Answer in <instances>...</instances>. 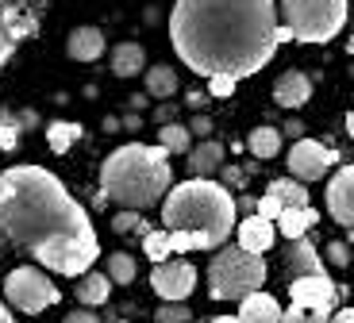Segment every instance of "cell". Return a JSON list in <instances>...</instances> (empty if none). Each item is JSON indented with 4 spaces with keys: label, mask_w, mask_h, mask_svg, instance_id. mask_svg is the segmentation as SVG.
Instances as JSON below:
<instances>
[{
    "label": "cell",
    "mask_w": 354,
    "mask_h": 323,
    "mask_svg": "<svg viewBox=\"0 0 354 323\" xmlns=\"http://www.w3.org/2000/svg\"><path fill=\"white\" fill-rule=\"evenodd\" d=\"M19 120H12V116H0V150H16L19 147Z\"/></svg>",
    "instance_id": "32"
},
{
    "label": "cell",
    "mask_w": 354,
    "mask_h": 323,
    "mask_svg": "<svg viewBox=\"0 0 354 323\" xmlns=\"http://www.w3.org/2000/svg\"><path fill=\"white\" fill-rule=\"evenodd\" d=\"M277 24L297 43H331L346 24V0H277Z\"/></svg>",
    "instance_id": "6"
},
{
    "label": "cell",
    "mask_w": 354,
    "mask_h": 323,
    "mask_svg": "<svg viewBox=\"0 0 354 323\" xmlns=\"http://www.w3.org/2000/svg\"><path fill=\"white\" fill-rule=\"evenodd\" d=\"M247 150L258 158V162L274 158L277 150H281V131H277V127H254V131L247 135Z\"/></svg>",
    "instance_id": "23"
},
{
    "label": "cell",
    "mask_w": 354,
    "mask_h": 323,
    "mask_svg": "<svg viewBox=\"0 0 354 323\" xmlns=\"http://www.w3.org/2000/svg\"><path fill=\"white\" fill-rule=\"evenodd\" d=\"M0 323H16V320H12V312H8V304H0Z\"/></svg>",
    "instance_id": "42"
},
{
    "label": "cell",
    "mask_w": 354,
    "mask_h": 323,
    "mask_svg": "<svg viewBox=\"0 0 354 323\" xmlns=\"http://www.w3.org/2000/svg\"><path fill=\"white\" fill-rule=\"evenodd\" d=\"M204 104H208V93H201V89H196V93H189V108H196V112H201Z\"/></svg>",
    "instance_id": "40"
},
{
    "label": "cell",
    "mask_w": 354,
    "mask_h": 323,
    "mask_svg": "<svg viewBox=\"0 0 354 323\" xmlns=\"http://www.w3.org/2000/svg\"><path fill=\"white\" fill-rule=\"evenodd\" d=\"M235 85H239V81L227 77V73H212V77H208V96H231Z\"/></svg>",
    "instance_id": "34"
},
{
    "label": "cell",
    "mask_w": 354,
    "mask_h": 323,
    "mask_svg": "<svg viewBox=\"0 0 354 323\" xmlns=\"http://www.w3.org/2000/svg\"><path fill=\"white\" fill-rule=\"evenodd\" d=\"M43 0H0V70L8 66L19 43L39 35V12Z\"/></svg>",
    "instance_id": "8"
},
{
    "label": "cell",
    "mask_w": 354,
    "mask_h": 323,
    "mask_svg": "<svg viewBox=\"0 0 354 323\" xmlns=\"http://www.w3.org/2000/svg\"><path fill=\"white\" fill-rule=\"evenodd\" d=\"M142 77H147V93L158 100H169L177 93V73L169 66H151V70H142Z\"/></svg>",
    "instance_id": "25"
},
{
    "label": "cell",
    "mask_w": 354,
    "mask_h": 323,
    "mask_svg": "<svg viewBox=\"0 0 354 323\" xmlns=\"http://www.w3.org/2000/svg\"><path fill=\"white\" fill-rule=\"evenodd\" d=\"M151 288L166 300V304L189 300V293L196 288V270L185 262V258H166V262H158L151 270Z\"/></svg>",
    "instance_id": "11"
},
{
    "label": "cell",
    "mask_w": 354,
    "mask_h": 323,
    "mask_svg": "<svg viewBox=\"0 0 354 323\" xmlns=\"http://www.w3.org/2000/svg\"><path fill=\"white\" fill-rule=\"evenodd\" d=\"M277 323H316V320H312V312H304V308L289 304V308H281V315H277Z\"/></svg>",
    "instance_id": "36"
},
{
    "label": "cell",
    "mask_w": 354,
    "mask_h": 323,
    "mask_svg": "<svg viewBox=\"0 0 354 323\" xmlns=\"http://www.w3.org/2000/svg\"><path fill=\"white\" fill-rule=\"evenodd\" d=\"M285 131H289L292 139H301V135H304V123H301V120H289V123H285Z\"/></svg>",
    "instance_id": "41"
},
{
    "label": "cell",
    "mask_w": 354,
    "mask_h": 323,
    "mask_svg": "<svg viewBox=\"0 0 354 323\" xmlns=\"http://www.w3.org/2000/svg\"><path fill=\"white\" fill-rule=\"evenodd\" d=\"M324 262L335 266V270H346V266H351V246H346L343 239L328 243V246H324Z\"/></svg>",
    "instance_id": "31"
},
{
    "label": "cell",
    "mask_w": 354,
    "mask_h": 323,
    "mask_svg": "<svg viewBox=\"0 0 354 323\" xmlns=\"http://www.w3.org/2000/svg\"><path fill=\"white\" fill-rule=\"evenodd\" d=\"M274 100L281 108H289V112H297V108H304L312 100V81L304 77L301 70H285L281 77L274 81Z\"/></svg>",
    "instance_id": "15"
},
{
    "label": "cell",
    "mask_w": 354,
    "mask_h": 323,
    "mask_svg": "<svg viewBox=\"0 0 354 323\" xmlns=\"http://www.w3.org/2000/svg\"><path fill=\"white\" fill-rule=\"evenodd\" d=\"M158 147L166 150V154H185V150L193 147V135H189L185 123H162V131H158Z\"/></svg>",
    "instance_id": "26"
},
{
    "label": "cell",
    "mask_w": 354,
    "mask_h": 323,
    "mask_svg": "<svg viewBox=\"0 0 354 323\" xmlns=\"http://www.w3.org/2000/svg\"><path fill=\"white\" fill-rule=\"evenodd\" d=\"M316 223H319V216L312 208H281V216L274 219V231H281L285 239H301V235H308Z\"/></svg>",
    "instance_id": "21"
},
{
    "label": "cell",
    "mask_w": 354,
    "mask_h": 323,
    "mask_svg": "<svg viewBox=\"0 0 354 323\" xmlns=\"http://www.w3.org/2000/svg\"><path fill=\"white\" fill-rule=\"evenodd\" d=\"M108 297H112V281H108V273L85 270L77 277V304L81 308H97V304H104Z\"/></svg>",
    "instance_id": "20"
},
{
    "label": "cell",
    "mask_w": 354,
    "mask_h": 323,
    "mask_svg": "<svg viewBox=\"0 0 354 323\" xmlns=\"http://www.w3.org/2000/svg\"><path fill=\"white\" fill-rule=\"evenodd\" d=\"M0 246L27 250L58 277H81L100 258L88 212L43 166H8L0 174Z\"/></svg>",
    "instance_id": "1"
},
{
    "label": "cell",
    "mask_w": 354,
    "mask_h": 323,
    "mask_svg": "<svg viewBox=\"0 0 354 323\" xmlns=\"http://www.w3.org/2000/svg\"><path fill=\"white\" fill-rule=\"evenodd\" d=\"M169 43L196 77L243 81L277 54V0H174Z\"/></svg>",
    "instance_id": "2"
},
{
    "label": "cell",
    "mask_w": 354,
    "mask_h": 323,
    "mask_svg": "<svg viewBox=\"0 0 354 323\" xmlns=\"http://www.w3.org/2000/svg\"><path fill=\"white\" fill-rule=\"evenodd\" d=\"M254 216H262V219H270V223H274V219L281 216V201H277V196H270V192H262V196L254 201Z\"/></svg>",
    "instance_id": "33"
},
{
    "label": "cell",
    "mask_w": 354,
    "mask_h": 323,
    "mask_svg": "<svg viewBox=\"0 0 354 323\" xmlns=\"http://www.w3.org/2000/svg\"><path fill=\"white\" fill-rule=\"evenodd\" d=\"M285 273L289 277H304V273H324V258H319L316 243L308 235L289 239V250H285Z\"/></svg>",
    "instance_id": "13"
},
{
    "label": "cell",
    "mask_w": 354,
    "mask_h": 323,
    "mask_svg": "<svg viewBox=\"0 0 354 323\" xmlns=\"http://www.w3.org/2000/svg\"><path fill=\"white\" fill-rule=\"evenodd\" d=\"M189 320H193V312L185 308V300H177V304L162 300V308L154 312V323H189Z\"/></svg>",
    "instance_id": "30"
},
{
    "label": "cell",
    "mask_w": 354,
    "mask_h": 323,
    "mask_svg": "<svg viewBox=\"0 0 354 323\" xmlns=\"http://www.w3.org/2000/svg\"><path fill=\"white\" fill-rule=\"evenodd\" d=\"M112 231H115V235H131V231H139V235H147L151 228H147V219H142L139 212H127V208H124L120 216L112 219Z\"/></svg>",
    "instance_id": "29"
},
{
    "label": "cell",
    "mask_w": 354,
    "mask_h": 323,
    "mask_svg": "<svg viewBox=\"0 0 354 323\" xmlns=\"http://www.w3.org/2000/svg\"><path fill=\"white\" fill-rule=\"evenodd\" d=\"M266 192L277 196L281 208H308V189H304L301 181H292V177H277V181H270Z\"/></svg>",
    "instance_id": "22"
},
{
    "label": "cell",
    "mask_w": 354,
    "mask_h": 323,
    "mask_svg": "<svg viewBox=\"0 0 354 323\" xmlns=\"http://www.w3.org/2000/svg\"><path fill=\"white\" fill-rule=\"evenodd\" d=\"M266 285V258L247 254L243 246H216L208 262V297L212 300H243L247 293Z\"/></svg>",
    "instance_id": "5"
},
{
    "label": "cell",
    "mask_w": 354,
    "mask_h": 323,
    "mask_svg": "<svg viewBox=\"0 0 354 323\" xmlns=\"http://www.w3.org/2000/svg\"><path fill=\"white\" fill-rule=\"evenodd\" d=\"M169 196H162V223L166 231H185L193 235L196 250H216L231 239V228L239 219L235 196L227 185L212 177H189L181 185H169Z\"/></svg>",
    "instance_id": "3"
},
{
    "label": "cell",
    "mask_w": 354,
    "mask_h": 323,
    "mask_svg": "<svg viewBox=\"0 0 354 323\" xmlns=\"http://www.w3.org/2000/svg\"><path fill=\"white\" fill-rule=\"evenodd\" d=\"M174 185V166L162 147L127 142L112 150L100 166V196L127 212H142L162 204L166 189Z\"/></svg>",
    "instance_id": "4"
},
{
    "label": "cell",
    "mask_w": 354,
    "mask_h": 323,
    "mask_svg": "<svg viewBox=\"0 0 354 323\" xmlns=\"http://www.w3.org/2000/svg\"><path fill=\"white\" fill-rule=\"evenodd\" d=\"M66 54L73 62H97L104 54V31L100 27H73L66 39Z\"/></svg>",
    "instance_id": "17"
},
{
    "label": "cell",
    "mask_w": 354,
    "mask_h": 323,
    "mask_svg": "<svg viewBox=\"0 0 354 323\" xmlns=\"http://www.w3.org/2000/svg\"><path fill=\"white\" fill-rule=\"evenodd\" d=\"M142 254H147L154 266L166 262L169 258V235L166 231H147V235H142Z\"/></svg>",
    "instance_id": "28"
},
{
    "label": "cell",
    "mask_w": 354,
    "mask_h": 323,
    "mask_svg": "<svg viewBox=\"0 0 354 323\" xmlns=\"http://www.w3.org/2000/svg\"><path fill=\"white\" fill-rule=\"evenodd\" d=\"M62 323H100V315L93 312V308H77V312H70Z\"/></svg>",
    "instance_id": "38"
},
{
    "label": "cell",
    "mask_w": 354,
    "mask_h": 323,
    "mask_svg": "<svg viewBox=\"0 0 354 323\" xmlns=\"http://www.w3.org/2000/svg\"><path fill=\"white\" fill-rule=\"evenodd\" d=\"M235 235H239V246L247 254H266L270 246H274L277 231L270 219L262 216H247V219H235Z\"/></svg>",
    "instance_id": "14"
},
{
    "label": "cell",
    "mask_w": 354,
    "mask_h": 323,
    "mask_svg": "<svg viewBox=\"0 0 354 323\" xmlns=\"http://www.w3.org/2000/svg\"><path fill=\"white\" fill-rule=\"evenodd\" d=\"M328 212L339 228H354V166L343 162L328 181Z\"/></svg>",
    "instance_id": "12"
},
{
    "label": "cell",
    "mask_w": 354,
    "mask_h": 323,
    "mask_svg": "<svg viewBox=\"0 0 354 323\" xmlns=\"http://www.w3.org/2000/svg\"><path fill=\"white\" fill-rule=\"evenodd\" d=\"M4 300L19 312L35 315V312H46L50 304L62 300V288L46 277L43 266H16V270L4 277Z\"/></svg>",
    "instance_id": "7"
},
{
    "label": "cell",
    "mask_w": 354,
    "mask_h": 323,
    "mask_svg": "<svg viewBox=\"0 0 354 323\" xmlns=\"http://www.w3.org/2000/svg\"><path fill=\"white\" fill-rule=\"evenodd\" d=\"M185 154H189V177H212L223 166V147L212 139H204L201 147H189Z\"/></svg>",
    "instance_id": "18"
},
{
    "label": "cell",
    "mask_w": 354,
    "mask_h": 323,
    "mask_svg": "<svg viewBox=\"0 0 354 323\" xmlns=\"http://www.w3.org/2000/svg\"><path fill=\"white\" fill-rule=\"evenodd\" d=\"M189 135H201V139H208V135H212V120H208V116H201V112H196V120L189 123Z\"/></svg>",
    "instance_id": "37"
},
{
    "label": "cell",
    "mask_w": 354,
    "mask_h": 323,
    "mask_svg": "<svg viewBox=\"0 0 354 323\" xmlns=\"http://www.w3.org/2000/svg\"><path fill=\"white\" fill-rule=\"evenodd\" d=\"M147 70V50L142 43H115L112 46V73L115 77H139Z\"/></svg>",
    "instance_id": "19"
},
{
    "label": "cell",
    "mask_w": 354,
    "mask_h": 323,
    "mask_svg": "<svg viewBox=\"0 0 354 323\" xmlns=\"http://www.w3.org/2000/svg\"><path fill=\"white\" fill-rule=\"evenodd\" d=\"M289 297L297 308L312 312V320H328L339 304V285L328 273H304V277H289Z\"/></svg>",
    "instance_id": "10"
},
{
    "label": "cell",
    "mask_w": 354,
    "mask_h": 323,
    "mask_svg": "<svg viewBox=\"0 0 354 323\" xmlns=\"http://www.w3.org/2000/svg\"><path fill=\"white\" fill-rule=\"evenodd\" d=\"M77 139H81V123H70V120L46 123V142H50L54 154H66V150H70Z\"/></svg>",
    "instance_id": "24"
},
{
    "label": "cell",
    "mask_w": 354,
    "mask_h": 323,
    "mask_svg": "<svg viewBox=\"0 0 354 323\" xmlns=\"http://www.w3.org/2000/svg\"><path fill=\"white\" fill-rule=\"evenodd\" d=\"M169 235V254H189V250H196L193 246V235H185V231H166Z\"/></svg>",
    "instance_id": "35"
},
{
    "label": "cell",
    "mask_w": 354,
    "mask_h": 323,
    "mask_svg": "<svg viewBox=\"0 0 354 323\" xmlns=\"http://www.w3.org/2000/svg\"><path fill=\"white\" fill-rule=\"evenodd\" d=\"M104 273H108V281H112V285H131L135 273H139V266H135L131 254L115 250V254H108V270Z\"/></svg>",
    "instance_id": "27"
},
{
    "label": "cell",
    "mask_w": 354,
    "mask_h": 323,
    "mask_svg": "<svg viewBox=\"0 0 354 323\" xmlns=\"http://www.w3.org/2000/svg\"><path fill=\"white\" fill-rule=\"evenodd\" d=\"M328 323H354V308H335Z\"/></svg>",
    "instance_id": "39"
},
{
    "label": "cell",
    "mask_w": 354,
    "mask_h": 323,
    "mask_svg": "<svg viewBox=\"0 0 354 323\" xmlns=\"http://www.w3.org/2000/svg\"><path fill=\"white\" fill-rule=\"evenodd\" d=\"M277 315H281L277 297L254 288V293H247V297L239 300V315H235V320L239 323H277Z\"/></svg>",
    "instance_id": "16"
},
{
    "label": "cell",
    "mask_w": 354,
    "mask_h": 323,
    "mask_svg": "<svg viewBox=\"0 0 354 323\" xmlns=\"http://www.w3.org/2000/svg\"><path fill=\"white\" fill-rule=\"evenodd\" d=\"M120 323H127V320H120Z\"/></svg>",
    "instance_id": "44"
},
{
    "label": "cell",
    "mask_w": 354,
    "mask_h": 323,
    "mask_svg": "<svg viewBox=\"0 0 354 323\" xmlns=\"http://www.w3.org/2000/svg\"><path fill=\"white\" fill-rule=\"evenodd\" d=\"M285 166H289V177L292 181H324L331 169L339 166V150L328 147V142H316V139H297L289 147V158H285Z\"/></svg>",
    "instance_id": "9"
},
{
    "label": "cell",
    "mask_w": 354,
    "mask_h": 323,
    "mask_svg": "<svg viewBox=\"0 0 354 323\" xmlns=\"http://www.w3.org/2000/svg\"><path fill=\"white\" fill-rule=\"evenodd\" d=\"M212 323H239V320H235V315H216Z\"/></svg>",
    "instance_id": "43"
}]
</instances>
